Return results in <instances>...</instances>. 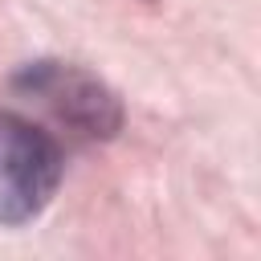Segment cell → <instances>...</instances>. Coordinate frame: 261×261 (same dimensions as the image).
<instances>
[{"label":"cell","mask_w":261,"mask_h":261,"mask_svg":"<svg viewBox=\"0 0 261 261\" xmlns=\"http://www.w3.org/2000/svg\"><path fill=\"white\" fill-rule=\"evenodd\" d=\"M16 86H20L24 94L41 98L61 122H69V126L82 130V135H114L118 122H122L114 94H110L98 77H90V73H82V69H73V65L37 61V65H29V69L16 77Z\"/></svg>","instance_id":"2"},{"label":"cell","mask_w":261,"mask_h":261,"mask_svg":"<svg viewBox=\"0 0 261 261\" xmlns=\"http://www.w3.org/2000/svg\"><path fill=\"white\" fill-rule=\"evenodd\" d=\"M61 184L57 143L20 114L0 110V224L33 220Z\"/></svg>","instance_id":"1"}]
</instances>
